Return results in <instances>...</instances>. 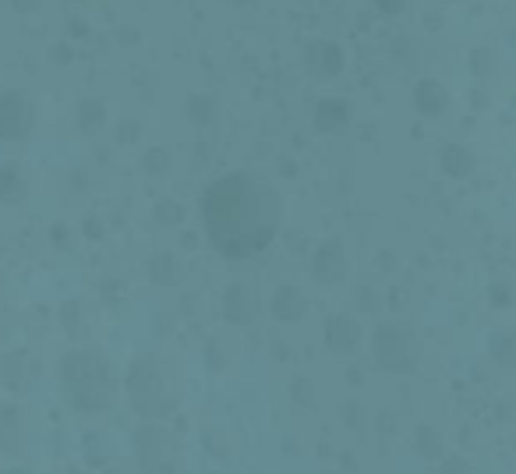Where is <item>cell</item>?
<instances>
[{
    "instance_id": "obj_6",
    "label": "cell",
    "mask_w": 516,
    "mask_h": 474,
    "mask_svg": "<svg viewBox=\"0 0 516 474\" xmlns=\"http://www.w3.org/2000/svg\"><path fill=\"white\" fill-rule=\"evenodd\" d=\"M103 120V107L100 103H82V124L85 127H96Z\"/></svg>"
},
{
    "instance_id": "obj_4",
    "label": "cell",
    "mask_w": 516,
    "mask_h": 474,
    "mask_svg": "<svg viewBox=\"0 0 516 474\" xmlns=\"http://www.w3.org/2000/svg\"><path fill=\"white\" fill-rule=\"evenodd\" d=\"M414 103H417V110H421L424 118H439V114L450 107V92H446L439 82H421V85L414 89Z\"/></svg>"
},
{
    "instance_id": "obj_3",
    "label": "cell",
    "mask_w": 516,
    "mask_h": 474,
    "mask_svg": "<svg viewBox=\"0 0 516 474\" xmlns=\"http://www.w3.org/2000/svg\"><path fill=\"white\" fill-rule=\"evenodd\" d=\"M304 64H308V71L311 75H319V78H333V75H340L344 71V50L337 47V43H311L308 50H304Z\"/></svg>"
},
{
    "instance_id": "obj_1",
    "label": "cell",
    "mask_w": 516,
    "mask_h": 474,
    "mask_svg": "<svg viewBox=\"0 0 516 474\" xmlns=\"http://www.w3.org/2000/svg\"><path fill=\"white\" fill-rule=\"evenodd\" d=\"M202 224L227 259H251L280 227V198L262 178L227 174L202 195Z\"/></svg>"
},
{
    "instance_id": "obj_7",
    "label": "cell",
    "mask_w": 516,
    "mask_h": 474,
    "mask_svg": "<svg viewBox=\"0 0 516 474\" xmlns=\"http://www.w3.org/2000/svg\"><path fill=\"white\" fill-rule=\"evenodd\" d=\"M375 4H379V11H386V14H400L407 0H375Z\"/></svg>"
},
{
    "instance_id": "obj_8",
    "label": "cell",
    "mask_w": 516,
    "mask_h": 474,
    "mask_svg": "<svg viewBox=\"0 0 516 474\" xmlns=\"http://www.w3.org/2000/svg\"><path fill=\"white\" fill-rule=\"evenodd\" d=\"M14 7H18V11H36L39 0H14Z\"/></svg>"
},
{
    "instance_id": "obj_2",
    "label": "cell",
    "mask_w": 516,
    "mask_h": 474,
    "mask_svg": "<svg viewBox=\"0 0 516 474\" xmlns=\"http://www.w3.org/2000/svg\"><path fill=\"white\" fill-rule=\"evenodd\" d=\"M32 127V103L25 92L0 96V138H22Z\"/></svg>"
},
{
    "instance_id": "obj_5",
    "label": "cell",
    "mask_w": 516,
    "mask_h": 474,
    "mask_svg": "<svg viewBox=\"0 0 516 474\" xmlns=\"http://www.w3.org/2000/svg\"><path fill=\"white\" fill-rule=\"evenodd\" d=\"M346 120H350V107L344 100H322L315 107V127H322V131H337Z\"/></svg>"
}]
</instances>
